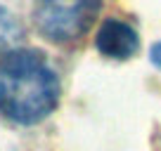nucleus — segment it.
Listing matches in <instances>:
<instances>
[{
  "label": "nucleus",
  "mask_w": 161,
  "mask_h": 151,
  "mask_svg": "<svg viewBox=\"0 0 161 151\" xmlns=\"http://www.w3.org/2000/svg\"><path fill=\"white\" fill-rule=\"evenodd\" d=\"M149 61L156 66V69H161V40L152 45V50H149Z\"/></svg>",
  "instance_id": "5"
},
{
  "label": "nucleus",
  "mask_w": 161,
  "mask_h": 151,
  "mask_svg": "<svg viewBox=\"0 0 161 151\" xmlns=\"http://www.w3.org/2000/svg\"><path fill=\"white\" fill-rule=\"evenodd\" d=\"M21 38H24V26L21 21L7 10L5 5H0V57L7 55L10 50L19 47Z\"/></svg>",
  "instance_id": "4"
},
{
  "label": "nucleus",
  "mask_w": 161,
  "mask_h": 151,
  "mask_svg": "<svg viewBox=\"0 0 161 151\" xmlns=\"http://www.w3.org/2000/svg\"><path fill=\"white\" fill-rule=\"evenodd\" d=\"M62 85L45 55L14 47L0 57V116L17 125H38L59 104Z\"/></svg>",
  "instance_id": "1"
},
{
  "label": "nucleus",
  "mask_w": 161,
  "mask_h": 151,
  "mask_svg": "<svg viewBox=\"0 0 161 151\" xmlns=\"http://www.w3.org/2000/svg\"><path fill=\"white\" fill-rule=\"evenodd\" d=\"M102 0H33V24L43 38L66 45L90 31Z\"/></svg>",
  "instance_id": "2"
},
{
  "label": "nucleus",
  "mask_w": 161,
  "mask_h": 151,
  "mask_svg": "<svg viewBox=\"0 0 161 151\" xmlns=\"http://www.w3.org/2000/svg\"><path fill=\"white\" fill-rule=\"evenodd\" d=\"M95 47L100 55L123 61V59H130L140 50V35L130 24L111 17V19H104L97 29Z\"/></svg>",
  "instance_id": "3"
}]
</instances>
